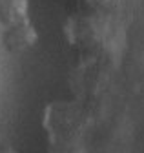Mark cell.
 I'll list each match as a JSON object with an SVG mask.
<instances>
[{
    "label": "cell",
    "instance_id": "6da1fadb",
    "mask_svg": "<svg viewBox=\"0 0 144 153\" xmlns=\"http://www.w3.org/2000/svg\"><path fill=\"white\" fill-rule=\"evenodd\" d=\"M35 38H37V35H35V27L31 26L29 20H26V22H20V24L4 27L2 44L9 51H22V49L33 46Z\"/></svg>",
    "mask_w": 144,
    "mask_h": 153
},
{
    "label": "cell",
    "instance_id": "7a4b0ae2",
    "mask_svg": "<svg viewBox=\"0 0 144 153\" xmlns=\"http://www.w3.org/2000/svg\"><path fill=\"white\" fill-rule=\"evenodd\" d=\"M27 0H0V26L9 27L29 20Z\"/></svg>",
    "mask_w": 144,
    "mask_h": 153
},
{
    "label": "cell",
    "instance_id": "3957f363",
    "mask_svg": "<svg viewBox=\"0 0 144 153\" xmlns=\"http://www.w3.org/2000/svg\"><path fill=\"white\" fill-rule=\"evenodd\" d=\"M0 153H11V151H9V148H7V146L0 144Z\"/></svg>",
    "mask_w": 144,
    "mask_h": 153
}]
</instances>
